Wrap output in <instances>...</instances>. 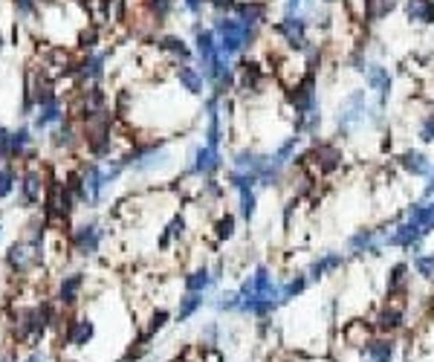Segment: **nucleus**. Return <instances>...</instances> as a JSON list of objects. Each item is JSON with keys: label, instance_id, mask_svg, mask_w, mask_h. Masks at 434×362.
I'll return each mask as SVG.
<instances>
[{"label": "nucleus", "instance_id": "f257e3e1", "mask_svg": "<svg viewBox=\"0 0 434 362\" xmlns=\"http://www.w3.org/2000/svg\"><path fill=\"white\" fill-rule=\"evenodd\" d=\"M379 122V113L371 110L368 105V96L365 90H354V93H347L342 108H339V116H336V125H339V133H344V137H351V133H356L359 128H365V122Z\"/></svg>", "mask_w": 434, "mask_h": 362}, {"label": "nucleus", "instance_id": "f03ea898", "mask_svg": "<svg viewBox=\"0 0 434 362\" xmlns=\"http://www.w3.org/2000/svg\"><path fill=\"white\" fill-rule=\"evenodd\" d=\"M214 32L221 35V53L223 56H238L246 43L255 38V26L243 24L240 18H217L214 21Z\"/></svg>", "mask_w": 434, "mask_h": 362}, {"label": "nucleus", "instance_id": "7ed1b4c3", "mask_svg": "<svg viewBox=\"0 0 434 362\" xmlns=\"http://www.w3.org/2000/svg\"><path fill=\"white\" fill-rule=\"evenodd\" d=\"M238 296H240V301H252V299H270V301H278V304H281V284L275 281L272 269L260 264V267L255 269V273H252V276H249V279L240 284Z\"/></svg>", "mask_w": 434, "mask_h": 362}, {"label": "nucleus", "instance_id": "20e7f679", "mask_svg": "<svg viewBox=\"0 0 434 362\" xmlns=\"http://www.w3.org/2000/svg\"><path fill=\"white\" fill-rule=\"evenodd\" d=\"M290 108L295 119H307L322 113L319 110V90H316V73H307L290 87Z\"/></svg>", "mask_w": 434, "mask_h": 362}, {"label": "nucleus", "instance_id": "39448f33", "mask_svg": "<svg viewBox=\"0 0 434 362\" xmlns=\"http://www.w3.org/2000/svg\"><path fill=\"white\" fill-rule=\"evenodd\" d=\"M431 232H425L420 223L414 220H403L397 226H391V232H385V247H400V249H411L414 255L423 252V241L428 238Z\"/></svg>", "mask_w": 434, "mask_h": 362}, {"label": "nucleus", "instance_id": "423d86ee", "mask_svg": "<svg viewBox=\"0 0 434 362\" xmlns=\"http://www.w3.org/2000/svg\"><path fill=\"white\" fill-rule=\"evenodd\" d=\"M362 76H365V81H368V87L376 93V110H382V108L388 105V99H391V87H394V78H391L388 67L371 61V64H365Z\"/></svg>", "mask_w": 434, "mask_h": 362}, {"label": "nucleus", "instance_id": "0eeeda50", "mask_svg": "<svg viewBox=\"0 0 434 362\" xmlns=\"http://www.w3.org/2000/svg\"><path fill=\"white\" fill-rule=\"evenodd\" d=\"M385 247V232L379 229H359L347 238V249L354 255H379Z\"/></svg>", "mask_w": 434, "mask_h": 362}, {"label": "nucleus", "instance_id": "6e6552de", "mask_svg": "<svg viewBox=\"0 0 434 362\" xmlns=\"http://www.w3.org/2000/svg\"><path fill=\"white\" fill-rule=\"evenodd\" d=\"M275 32L290 43L292 50H304V47H307V21L298 18V15H287L284 21H278Z\"/></svg>", "mask_w": 434, "mask_h": 362}, {"label": "nucleus", "instance_id": "1a4fd4ad", "mask_svg": "<svg viewBox=\"0 0 434 362\" xmlns=\"http://www.w3.org/2000/svg\"><path fill=\"white\" fill-rule=\"evenodd\" d=\"M359 356L365 362H394L397 359V342L391 336H374L359 348Z\"/></svg>", "mask_w": 434, "mask_h": 362}, {"label": "nucleus", "instance_id": "9d476101", "mask_svg": "<svg viewBox=\"0 0 434 362\" xmlns=\"http://www.w3.org/2000/svg\"><path fill=\"white\" fill-rule=\"evenodd\" d=\"M406 328V310L397 304H385L376 316H374V331L382 336H394L397 331Z\"/></svg>", "mask_w": 434, "mask_h": 362}, {"label": "nucleus", "instance_id": "9b49d317", "mask_svg": "<svg viewBox=\"0 0 434 362\" xmlns=\"http://www.w3.org/2000/svg\"><path fill=\"white\" fill-rule=\"evenodd\" d=\"M223 168V154L221 148H208V145H200L194 151V162H191V174L197 177H211L214 171Z\"/></svg>", "mask_w": 434, "mask_h": 362}, {"label": "nucleus", "instance_id": "f8f14e48", "mask_svg": "<svg viewBox=\"0 0 434 362\" xmlns=\"http://www.w3.org/2000/svg\"><path fill=\"white\" fill-rule=\"evenodd\" d=\"M304 160H310L322 174H333V171L342 168V160H344V157H342V151H339L336 145H327V143H324V145H316Z\"/></svg>", "mask_w": 434, "mask_h": 362}, {"label": "nucleus", "instance_id": "ddd939ff", "mask_svg": "<svg viewBox=\"0 0 434 362\" xmlns=\"http://www.w3.org/2000/svg\"><path fill=\"white\" fill-rule=\"evenodd\" d=\"M73 244H75V252L78 255H96L99 252V244H102V229L96 223H84V226H78L75 229V235H73Z\"/></svg>", "mask_w": 434, "mask_h": 362}, {"label": "nucleus", "instance_id": "4468645a", "mask_svg": "<svg viewBox=\"0 0 434 362\" xmlns=\"http://www.w3.org/2000/svg\"><path fill=\"white\" fill-rule=\"evenodd\" d=\"M342 267H344V255H342V252H324V255H319V258L310 264L307 279H310V281H322V279H327L330 273H339Z\"/></svg>", "mask_w": 434, "mask_h": 362}, {"label": "nucleus", "instance_id": "2eb2a0df", "mask_svg": "<svg viewBox=\"0 0 434 362\" xmlns=\"http://www.w3.org/2000/svg\"><path fill=\"white\" fill-rule=\"evenodd\" d=\"M38 249H41V247L32 244V241H29V244H12V247H9V267L15 269V273H26V269H29L32 264H38V258H41Z\"/></svg>", "mask_w": 434, "mask_h": 362}, {"label": "nucleus", "instance_id": "dca6fc26", "mask_svg": "<svg viewBox=\"0 0 434 362\" xmlns=\"http://www.w3.org/2000/svg\"><path fill=\"white\" fill-rule=\"evenodd\" d=\"M400 168L406 171V174H411V177H428L431 174V160L423 154V151H403L400 154Z\"/></svg>", "mask_w": 434, "mask_h": 362}, {"label": "nucleus", "instance_id": "f3484780", "mask_svg": "<svg viewBox=\"0 0 434 362\" xmlns=\"http://www.w3.org/2000/svg\"><path fill=\"white\" fill-rule=\"evenodd\" d=\"M408 284H411V267L408 264H394L388 269V296L394 299V296H403L408 293Z\"/></svg>", "mask_w": 434, "mask_h": 362}, {"label": "nucleus", "instance_id": "a211bd4d", "mask_svg": "<svg viewBox=\"0 0 434 362\" xmlns=\"http://www.w3.org/2000/svg\"><path fill=\"white\" fill-rule=\"evenodd\" d=\"M235 12L249 26H258V24L267 21V4H260V0H243V4H235Z\"/></svg>", "mask_w": 434, "mask_h": 362}, {"label": "nucleus", "instance_id": "6ab92c4d", "mask_svg": "<svg viewBox=\"0 0 434 362\" xmlns=\"http://www.w3.org/2000/svg\"><path fill=\"white\" fill-rule=\"evenodd\" d=\"M408 220H414V223H420L425 232H434V197L431 200H423V203H414V206H408V214H406Z\"/></svg>", "mask_w": 434, "mask_h": 362}, {"label": "nucleus", "instance_id": "aec40b11", "mask_svg": "<svg viewBox=\"0 0 434 362\" xmlns=\"http://www.w3.org/2000/svg\"><path fill=\"white\" fill-rule=\"evenodd\" d=\"M406 15L414 24H434V0H406Z\"/></svg>", "mask_w": 434, "mask_h": 362}, {"label": "nucleus", "instance_id": "412c9836", "mask_svg": "<svg viewBox=\"0 0 434 362\" xmlns=\"http://www.w3.org/2000/svg\"><path fill=\"white\" fill-rule=\"evenodd\" d=\"M29 145V130H12L0 140V157H18Z\"/></svg>", "mask_w": 434, "mask_h": 362}, {"label": "nucleus", "instance_id": "4be33fe9", "mask_svg": "<svg viewBox=\"0 0 434 362\" xmlns=\"http://www.w3.org/2000/svg\"><path fill=\"white\" fill-rule=\"evenodd\" d=\"M260 81H264V70H260V64L243 61L240 64V90L243 93H255V90L260 87Z\"/></svg>", "mask_w": 434, "mask_h": 362}, {"label": "nucleus", "instance_id": "5701e85b", "mask_svg": "<svg viewBox=\"0 0 434 362\" xmlns=\"http://www.w3.org/2000/svg\"><path fill=\"white\" fill-rule=\"evenodd\" d=\"M90 339H93V322H90V319H78V322L70 325V331H67V342H70V345L84 348Z\"/></svg>", "mask_w": 434, "mask_h": 362}, {"label": "nucleus", "instance_id": "b1692460", "mask_svg": "<svg viewBox=\"0 0 434 362\" xmlns=\"http://www.w3.org/2000/svg\"><path fill=\"white\" fill-rule=\"evenodd\" d=\"M298 145H301V133H292V137H287L275 151H272V160H275V165H287V162H292L295 160V151H298Z\"/></svg>", "mask_w": 434, "mask_h": 362}, {"label": "nucleus", "instance_id": "393cba45", "mask_svg": "<svg viewBox=\"0 0 434 362\" xmlns=\"http://www.w3.org/2000/svg\"><path fill=\"white\" fill-rule=\"evenodd\" d=\"M177 78H180V84L189 90V93H194V96H200L203 93V73L200 70H194V67H189V64H183L180 70H177Z\"/></svg>", "mask_w": 434, "mask_h": 362}, {"label": "nucleus", "instance_id": "a878e982", "mask_svg": "<svg viewBox=\"0 0 434 362\" xmlns=\"http://www.w3.org/2000/svg\"><path fill=\"white\" fill-rule=\"evenodd\" d=\"M217 279L208 273V269L206 267H200V269H194V273H189L186 276V290L189 293H206L211 284H214Z\"/></svg>", "mask_w": 434, "mask_h": 362}, {"label": "nucleus", "instance_id": "bb28decb", "mask_svg": "<svg viewBox=\"0 0 434 362\" xmlns=\"http://www.w3.org/2000/svg\"><path fill=\"white\" fill-rule=\"evenodd\" d=\"M203 307V293H186L180 299V307H177V322H186L191 319V316Z\"/></svg>", "mask_w": 434, "mask_h": 362}, {"label": "nucleus", "instance_id": "cd10ccee", "mask_svg": "<svg viewBox=\"0 0 434 362\" xmlns=\"http://www.w3.org/2000/svg\"><path fill=\"white\" fill-rule=\"evenodd\" d=\"M81 284H84V276H81V273H73V276H67V279L61 281L58 299H61L64 304H73V301L78 299V290H81Z\"/></svg>", "mask_w": 434, "mask_h": 362}, {"label": "nucleus", "instance_id": "c85d7f7f", "mask_svg": "<svg viewBox=\"0 0 434 362\" xmlns=\"http://www.w3.org/2000/svg\"><path fill=\"white\" fill-rule=\"evenodd\" d=\"M307 284H310V279H307V276H292L287 284H281V304H287V301L298 299L304 290H307Z\"/></svg>", "mask_w": 434, "mask_h": 362}, {"label": "nucleus", "instance_id": "c756f323", "mask_svg": "<svg viewBox=\"0 0 434 362\" xmlns=\"http://www.w3.org/2000/svg\"><path fill=\"white\" fill-rule=\"evenodd\" d=\"M414 273L423 281H434V252H417L414 255Z\"/></svg>", "mask_w": 434, "mask_h": 362}, {"label": "nucleus", "instance_id": "7c9ffc66", "mask_svg": "<svg viewBox=\"0 0 434 362\" xmlns=\"http://www.w3.org/2000/svg\"><path fill=\"white\" fill-rule=\"evenodd\" d=\"M368 339H374V336H371V328H365V322H354L344 331V342L351 348H362Z\"/></svg>", "mask_w": 434, "mask_h": 362}, {"label": "nucleus", "instance_id": "2f4dec72", "mask_svg": "<svg viewBox=\"0 0 434 362\" xmlns=\"http://www.w3.org/2000/svg\"><path fill=\"white\" fill-rule=\"evenodd\" d=\"M238 195H240V217H243V220H252V217H255V209H258L255 186H249V189H238Z\"/></svg>", "mask_w": 434, "mask_h": 362}, {"label": "nucleus", "instance_id": "473e14b6", "mask_svg": "<svg viewBox=\"0 0 434 362\" xmlns=\"http://www.w3.org/2000/svg\"><path fill=\"white\" fill-rule=\"evenodd\" d=\"M38 197H41V177L32 171V174H26V180H23V203L32 206V203H38Z\"/></svg>", "mask_w": 434, "mask_h": 362}, {"label": "nucleus", "instance_id": "72a5a7b5", "mask_svg": "<svg viewBox=\"0 0 434 362\" xmlns=\"http://www.w3.org/2000/svg\"><path fill=\"white\" fill-rule=\"evenodd\" d=\"M58 119H61V105L53 102V105H43V108H41L35 125H38V128H47V125H53V122H58Z\"/></svg>", "mask_w": 434, "mask_h": 362}, {"label": "nucleus", "instance_id": "f704fd0d", "mask_svg": "<svg viewBox=\"0 0 434 362\" xmlns=\"http://www.w3.org/2000/svg\"><path fill=\"white\" fill-rule=\"evenodd\" d=\"M159 47L165 50V53H171V56H180V58H189L191 56V50L186 47V41L183 38H162V43H159Z\"/></svg>", "mask_w": 434, "mask_h": 362}, {"label": "nucleus", "instance_id": "c9c22d12", "mask_svg": "<svg viewBox=\"0 0 434 362\" xmlns=\"http://www.w3.org/2000/svg\"><path fill=\"white\" fill-rule=\"evenodd\" d=\"M183 235H186V220L177 214V217H174V220L168 223V232L162 235V241H159V244H162V247H168V241H177V238H183Z\"/></svg>", "mask_w": 434, "mask_h": 362}, {"label": "nucleus", "instance_id": "e433bc0d", "mask_svg": "<svg viewBox=\"0 0 434 362\" xmlns=\"http://www.w3.org/2000/svg\"><path fill=\"white\" fill-rule=\"evenodd\" d=\"M214 307H217V313H238V307H240L238 290H235V293H223L221 299L214 301Z\"/></svg>", "mask_w": 434, "mask_h": 362}, {"label": "nucleus", "instance_id": "4c0bfd02", "mask_svg": "<svg viewBox=\"0 0 434 362\" xmlns=\"http://www.w3.org/2000/svg\"><path fill=\"white\" fill-rule=\"evenodd\" d=\"M102 64H105V56H90L81 64V76L84 78H99L102 76Z\"/></svg>", "mask_w": 434, "mask_h": 362}, {"label": "nucleus", "instance_id": "58836bf2", "mask_svg": "<svg viewBox=\"0 0 434 362\" xmlns=\"http://www.w3.org/2000/svg\"><path fill=\"white\" fill-rule=\"evenodd\" d=\"M214 229H217V241H229L235 235V217L232 214H223L221 220H217Z\"/></svg>", "mask_w": 434, "mask_h": 362}, {"label": "nucleus", "instance_id": "ea45409f", "mask_svg": "<svg viewBox=\"0 0 434 362\" xmlns=\"http://www.w3.org/2000/svg\"><path fill=\"white\" fill-rule=\"evenodd\" d=\"M420 143H434V113H428V116H423V122H420Z\"/></svg>", "mask_w": 434, "mask_h": 362}, {"label": "nucleus", "instance_id": "a19ab883", "mask_svg": "<svg viewBox=\"0 0 434 362\" xmlns=\"http://www.w3.org/2000/svg\"><path fill=\"white\" fill-rule=\"evenodd\" d=\"M168 319H171V316H168V310H157V313L151 316V328H148V333H145V339H151V336H154L157 331H162Z\"/></svg>", "mask_w": 434, "mask_h": 362}, {"label": "nucleus", "instance_id": "79ce46f5", "mask_svg": "<svg viewBox=\"0 0 434 362\" xmlns=\"http://www.w3.org/2000/svg\"><path fill=\"white\" fill-rule=\"evenodd\" d=\"M15 186V171L12 168H0V197H6Z\"/></svg>", "mask_w": 434, "mask_h": 362}, {"label": "nucleus", "instance_id": "37998d69", "mask_svg": "<svg viewBox=\"0 0 434 362\" xmlns=\"http://www.w3.org/2000/svg\"><path fill=\"white\" fill-rule=\"evenodd\" d=\"M151 4V9L157 12V18H165L168 12H171V0H148Z\"/></svg>", "mask_w": 434, "mask_h": 362}, {"label": "nucleus", "instance_id": "c03bdc74", "mask_svg": "<svg viewBox=\"0 0 434 362\" xmlns=\"http://www.w3.org/2000/svg\"><path fill=\"white\" fill-rule=\"evenodd\" d=\"M70 143H73V130L70 128H64V130L55 133V145H70Z\"/></svg>", "mask_w": 434, "mask_h": 362}, {"label": "nucleus", "instance_id": "a18cd8bd", "mask_svg": "<svg viewBox=\"0 0 434 362\" xmlns=\"http://www.w3.org/2000/svg\"><path fill=\"white\" fill-rule=\"evenodd\" d=\"M434 197V168H431V174H428V186L423 189V200H431Z\"/></svg>", "mask_w": 434, "mask_h": 362}, {"label": "nucleus", "instance_id": "49530a36", "mask_svg": "<svg viewBox=\"0 0 434 362\" xmlns=\"http://www.w3.org/2000/svg\"><path fill=\"white\" fill-rule=\"evenodd\" d=\"M203 4H206V0H186V6L197 15V12H203Z\"/></svg>", "mask_w": 434, "mask_h": 362}, {"label": "nucleus", "instance_id": "de8ad7c7", "mask_svg": "<svg viewBox=\"0 0 434 362\" xmlns=\"http://www.w3.org/2000/svg\"><path fill=\"white\" fill-rule=\"evenodd\" d=\"M217 9H235V0H211Z\"/></svg>", "mask_w": 434, "mask_h": 362}, {"label": "nucleus", "instance_id": "09e8293b", "mask_svg": "<svg viewBox=\"0 0 434 362\" xmlns=\"http://www.w3.org/2000/svg\"><path fill=\"white\" fill-rule=\"evenodd\" d=\"M15 4H18V9H21V12H32L35 0H15Z\"/></svg>", "mask_w": 434, "mask_h": 362}, {"label": "nucleus", "instance_id": "8fccbe9b", "mask_svg": "<svg viewBox=\"0 0 434 362\" xmlns=\"http://www.w3.org/2000/svg\"><path fill=\"white\" fill-rule=\"evenodd\" d=\"M298 4H301V0H287V12H290V15H292V12H295V9H298Z\"/></svg>", "mask_w": 434, "mask_h": 362}, {"label": "nucleus", "instance_id": "3c124183", "mask_svg": "<svg viewBox=\"0 0 434 362\" xmlns=\"http://www.w3.org/2000/svg\"><path fill=\"white\" fill-rule=\"evenodd\" d=\"M26 362H43V356H41V353H32V356H29Z\"/></svg>", "mask_w": 434, "mask_h": 362}, {"label": "nucleus", "instance_id": "603ef678", "mask_svg": "<svg viewBox=\"0 0 434 362\" xmlns=\"http://www.w3.org/2000/svg\"><path fill=\"white\" fill-rule=\"evenodd\" d=\"M295 362H327V359H316V356H310V359H295Z\"/></svg>", "mask_w": 434, "mask_h": 362}, {"label": "nucleus", "instance_id": "864d4df0", "mask_svg": "<svg viewBox=\"0 0 434 362\" xmlns=\"http://www.w3.org/2000/svg\"><path fill=\"white\" fill-rule=\"evenodd\" d=\"M0 47H4V38H0Z\"/></svg>", "mask_w": 434, "mask_h": 362}]
</instances>
